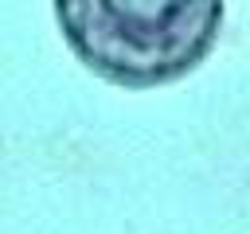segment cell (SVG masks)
Here are the masks:
<instances>
[{
  "label": "cell",
  "instance_id": "6da1fadb",
  "mask_svg": "<svg viewBox=\"0 0 250 234\" xmlns=\"http://www.w3.org/2000/svg\"><path fill=\"white\" fill-rule=\"evenodd\" d=\"M55 12L82 62L125 86H152L207 55L223 0H55Z\"/></svg>",
  "mask_w": 250,
  "mask_h": 234
}]
</instances>
